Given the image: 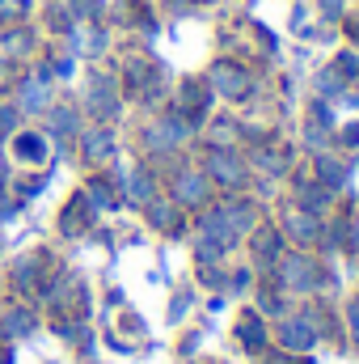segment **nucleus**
<instances>
[{"label":"nucleus","instance_id":"f257e3e1","mask_svg":"<svg viewBox=\"0 0 359 364\" xmlns=\"http://www.w3.org/2000/svg\"><path fill=\"white\" fill-rule=\"evenodd\" d=\"M211 81L220 85V93H233V97L250 90V77H245L241 68H233V64H216V68H211Z\"/></svg>","mask_w":359,"mask_h":364},{"label":"nucleus","instance_id":"f03ea898","mask_svg":"<svg viewBox=\"0 0 359 364\" xmlns=\"http://www.w3.org/2000/svg\"><path fill=\"white\" fill-rule=\"evenodd\" d=\"M26 13V0H0V17H21Z\"/></svg>","mask_w":359,"mask_h":364},{"label":"nucleus","instance_id":"7ed1b4c3","mask_svg":"<svg viewBox=\"0 0 359 364\" xmlns=\"http://www.w3.org/2000/svg\"><path fill=\"white\" fill-rule=\"evenodd\" d=\"M4 47H13V51H17V47H30V34H17V30H9V34H4Z\"/></svg>","mask_w":359,"mask_h":364}]
</instances>
